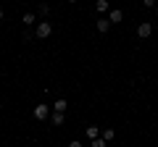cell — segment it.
Here are the masks:
<instances>
[{"label":"cell","instance_id":"1","mask_svg":"<svg viewBox=\"0 0 158 147\" xmlns=\"http://www.w3.org/2000/svg\"><path fill=\"white\" fill-rule=\"evenodd\" d=\"M50 34H53L50 21H40L37 24V29H34V37H37V40H45V37H50Z\"/></svg>","mask_w":158,"mask_h":147},{"label":"cell","instance_id":"2","mask_svg":"<svg viewBox=\"0 0 158 147\" xmlns=\"http://www.w3.org/2000/svg\"><path fill=\"white\" fill-rule=\"evenodd\" d=\"M137 34H140L142 40H145V37H150V34H153V24H150V21H142L140 26H137Z\"/></svg>","mask_w":158,"mask_h":147},{"label":"cell","instance_id":"3","mask_svg":"<svg viewBox=\"0 0 158 147\" xmlns=\"http://www.w3.org/2000/svg\"><path fill=\"white\" fill-rule=\"evenodd\" d=\"M48 116H50V108H48V105H37V108H34V118H37V121H45Z\"/></svg>","mask_w":158,"mask_h":147},{"label":"cell","instance_id":"4","mask_svg":"<svg viewBox=\"0 0 158 147\" xmlns=\"http://www.w3.org/2000/svg\"><path fill=\"white\" fill-rule=\"evenodd\" d=\"M66 108H69V102L63 100V97H61V100H56V102H53V110H56V113H66Z\"/></svg>","mask_w":158,"mask_h":147},{"label":"cell","instance_id":"5","mask_svg":"<svg viewBox=\"0 0 158 147\" xmlns=\"http://www.w3.org/2000/svg\"><path fill=\"white\" fill-rule=\"evenodd\" d=\"M108 29H111V18H98V32L106 34Z\"/></svg>","mask_w":158,"mask_h":147},{"label":"cell","instance_id":"6","mask_svg":"<svg viewBox=\"0 0 158 147\" xmlns=\"http://www.w3.org/2000/svg\"><path fill=\"white\" fill-rule=\"evenodd\" d=\"M87 137H90V142L92 139H98V134H100V131H98V126H87V131H85Z\"/></svg>","mask_w":158,"mask_h":147},{"label":"cell","instance_id":"7","mask_svg":"<svg viewBox=\"0 0 158 147\" xmlns=\"http://www.w3.org/2000/svg\"><path fill=\"white\" fill-rule=\"evenodd\" d=\"M121 18H124V13L118 11V8H116V11H111V24H118Z\"/></svg>","mask_w":158,"mask_h":147},{"label":"cell","instance_id":"8","mask_svg":"<svg viewBox=\"0 0 158 147\" xmlns=\"http://www.w3.org/2000/svg\"><path fill=\"white\" fill-rule=\"evenodd\" d=\"M50 121H53L56 126H61L63 121H66V116H63V113H53V116H50Z\"/></svg>","mask_w":158,"mask_h":147},{"label":"cell","instance_id":"9","mask_svg":"<svg viewBox=\"0 0 158 147\" xmlns=\"http://www.w3.org/2000/svg\"><path fill=\"white\" fill-rule=\"evenodd\" d=\"M24 24H27V26H32L34 21H37V16H34V13H24V18H21Z\"/></svg>","mask_w":158,"mask_h":147},{"label":"cell","instance_id":"10","mask_svg":"<svg viewBox=\"0 0 158 147\" xmlns=\"http://www.w3.org/2000/svg\"><path fill=\"white\" fill-rule=\"evenodd\" d=\"M100 137H103L106 142H111L113 137H116V131H113V129H103V134H100Z\"/></svg>","mask_w":158,"mask_h":147},{"label":"cell","instance_id":"11","mask_svg":"<svg viewBox=\"0 0 158 147\" xmlns=\"http://www.w3.org/2000/svg\"><path fill=\"white\" fill-rule=\"evenodd\" d=\"M37 13H40V16H48V13H50V6H48V3H40Z\"/></svg>","mask_w":158,"mask_h":147},{"label":"cell","instance_id":"12","mask_svg":"<svg viewBox=\"0 0 158 147\" xmlns=\"http://www.w3.org/2000/svg\"><path fill=\"white\" fill-rule=\"evenodd\" d=\"M106 145H108V142L103 139V137H98V139H92V142H90V147H106Z\"/></svg>","mask_w":158,"mask_h":147},{"label":"cell","instance_id":"13","mask_svg":"<svg viewBox=\"0 0 158 147\" xmlns=\"http://www.w3.org/2000/svg\"><path fill=\"white\" fill-rule=\"evenodd\" d=\"M95 8H98V11H108V0H98V3H95Z\"/></svg>","mask_w":158,"mask_h":147},{"label":"cell","instance_id":"14","mask_svg":"<svg viewBox=\"0 0 158 147\" xmlns=\"http://www.w3.org/2000/svg\"><path fill=\"white\" fill-rule=\"evenodd\" d=\"M142 6H145V8H153V6H156V0H142Z\"/></svg>","mask_w":158,"mask_h":147},{"label":"cell","instance_id":"15","mask_svg":"<svg viewBox=\"0 0 158 147\" xmlns=\"http://www.w3.org/2000/svg\"><path fill=\"white\" fill-rule=\"evenodd\" d=\"M69 147H82V142H77V139H74V142H69Z\"/></svg>","mask_w":158,"mask_h":147},{"label":"cell","instance_id":"16","mask_svg":"<svg viewBox=\"0 0 158 147\" xmlns=\"http://www.w3.org/2000/svg\"><path fill=\"white\" fill-rule=\"evenodd\" d=\"M0 21H3V11H0Z\"/></svg>","mask_w":158,"mask_h":147},{"label":"cell","instance_id":"17","mask_svg":"<svg viewBox=\"0 0 158 147\" xmlns=\"http://www.w3.org/2000/svg\"><path fill=\"white\" fill-rule=\"evenodd\" d=\"M69 3H77V0H69Z\"/></svg>","mask_w":158,"mask_h":147},{"label":"cell","instance_id":"18","mask_svg":"<svg viewBox=\"0 0 158 147\" xmlns=\"http://www.w3.org/2000/svg\"><path fill=\"white\" fill-rule=\"evenodd\" d=\"M156 13H158V6H156Z\"/></svg>","mask_w":158,"mask_h":147}]
</instances>
